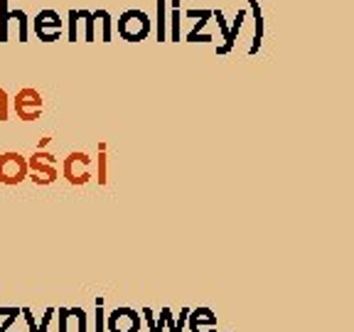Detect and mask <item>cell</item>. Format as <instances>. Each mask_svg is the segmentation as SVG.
I'll return each instance as SVG.
<instances>
[{
    "label": "cell",
    "instance_id": "cell-1",
    "mask_svg": "<svg viewBox=\"0 0 354 332\" xmlns=\"http://www.w3.org/2000/svg\"><path fill=\"white\" fill-rule=\"evenodd\" d=\"M118 37L126 39V42H143L150 33H153V20L145 10H138V8H131V10L121 12L116 22Z\"/></svg>",
    "mask_w": 354,
    "mask_h": 332
},
{
    "label": "cell",
    "instance_id": "cell-2",
    "mask_svg": "<svg viewBox=\"0 0 354 332\" xmlns=\"http://www.w3.org/2000/svg\"><path fill=\"white\" fill-rule=\"evenodd\" d=\"M12 104L10 109L15 111V116L20 118V121H37L39 116H42V94H39L37 89L28 86V89H20L15 96H12Z\"/></svg>",
    "mask_w": 354,
    "mask_h": 332
},
{
    "label": "cell",
    "instance_id": "cell-3",
    "mask_svg": "<svg viewBox=\"0 0 354 332\" xmlns=\"http://www.w3.org/2000/svg\"><path fill=\"white\" fill-rule=\"evenodd\" d=\"M28 158L17 150H6L0 153V183L12 187V185H20L25 177H28Z\"/></svg>",
    "mask_w": 354,
    "mask_h": 332
},
{
    "label": "cell",
    "instance_id": "cell-4",
    "mask_svg": "<svg viewBox=\"0 0 354 332\" xmlns=\"http://www.w3.org/2000/svg\"><path fill=\"white\" fill-rule=\"evenodd\" d=\"M32 30L37 35L39 42L50 44V42H57L62 37V30H64V20L59 17V12L52 10V8H44L35 15L32 20Z\"/></svg>",
    "mask_w": 354,
    "mask_h": 332
},
{
    "label": "cell",
    "instance_id": "cell-5",
    "mask_svg": "<svg viewBox=\"0 0 354 332\" xmlns=\"http://www.w3.org/2000/svg\"><path fill=\"white\" fill-rule=\"evenodd\" d=\"M88 165H91V158L86 153H82V150H74L62 163V175H64V180L69 185H86L91 180Z\"/></svg>",
    "mask_w": 354,
    "mask_h": 332
},
{
    "label": "cell",
    "instance_id": "cell-6",
    "mask_svg": "<svg viewBox=\"0 0 354 332\" xmlns=\"http://www.w3.org/2000/svg\"><path fill=\"white\" fill-rule=\"evenodd\" d=\"M106 332H140V315L133 308H113L106 315Z\"/></svg>",
    "mask_w": 354,
    "mask_h": 332
},
{
    "label": "cell",
    "instance_id": "cell-7",
    "mask_svg": "<svg viewBox=\"0 0 354 332\" xmlns=\"http://www.w3.org/2000/svg\"><path fill=\"white\" fill-rule=\"evenodd\" d=\"M28 170H30L28 177L35 185H52V183H57V177H59L57 165H52V163L44 160L37 150L28 158Z\"/></svg>",
    "mask_w": 354,
    "mask_h": 332
},
{
    "label": "cell",
    "instance_id": "cell-8",
    "mask_svg": "<svg viewBox=\"0 0 354 332\" xmlns=\"http://www.w3.org/2000/svg\"><path fill=\"white\" fill-rule=\"evenodd\" d=\"M187 322H189V332H216V315L212 308L189 310Z\"/></svg>",
    "mask_w": 354,
    "mask_h": 332
},
{
    "label": "cell",
    "instance_id": "cell-9",
    "mask_svg": "<svg viewBox=\"0 0 354 332\" xmlns=\"http://www.w3.org/2000/svg\"><path fill=\"white\" fill-rule=\"evenodd\" d=\"M249 15L254 17V37H251V47H249V57L259 55L261 44H263V35H266V22H263V10H261L259 0H249Z\"/></svg>",
    "mask_w": 354,
    "mask_h": 332
},
{
    "label": "cell",
    "instance_id": "cell-10",
    "mask_svg": "<svg viewBox=\"0 0 354 332\" xmlns=\"http://www.w3.org/2000/svg\"><path fill=\"white\" fill-rule=\"evenodd\" d=\"M246 17H249V8H243V10L236 12V17H234V22H232V28H229V37L224 39L219 47H216V55H229V52L234 50V44H236V37H239V33H241L243 20H246Z\"/></svg>",
    "mask_w": 354,
    "mask_h": 332
},
{
    "label": "cell",
    "instance_id": "cell-11",
    "mask_svg": "<svg viewBox=\"0 0 354 332\" xmlns=\"http://www.w3.org/2000/svg\"><path fill=\"white\" fill-rule=\"evenodd\" d=\"M180 17H183V10H180V0H167V42H180L183 39V33H180Z\"/></svg>",
    "mask_w": 354,
    "mask_h": 332
},
{
    "label": "cell",
    "instance_id": "cell-12",
    "mask_svg": "<svg viewBox=\"0 0 354 332\" xmlns=\"http://www.w3.org/2000/svg\"><path fill=\"white\" fill-rule=\"evenodd\" d=\"M91 12H94V25L101 30L99 39L109 44L111 39H113V17H111V12L104 10V8H101V10H91Z\"/></svg>",
    "mask_w": 354,
    "mask_h": 332
},
{
    "label": "cell",
    "instance_id": "cell-13",
    "mask_svg": "<svg viewBox=\"0 0 354 332\" xmlns=\"http://www.w3.org/2000/svg\"><path fill=\"white\" fill-rule=\"evenodd\" d=\"M10 22H15L17 28V39L20 42H28L30 39V17L25 10H10Z\"/></svg>",
    "mask_w": 354,
    "mask_h": 332
},
{
    "label": "cell",
    "instance_id": "cell-14",
    "mask_svg": "<svg viewBox=\"0 0 354 332\" xmlns=\"http://www.w3.org/2000/svg\"><path fill=\"white\" fill-rule=\"evenodd\" d=\"M79 28H82V10L72 8L66 12V39L69 42H79Z\"/></svg>",
    "mask_w": 354,
    "mask_h": 332
},
{
    "label": "cell",
    "instance_id": "cell-15",
    "mask_svg": "<svg viewBox=\"0 0 354 332\" xmlns=\"http://www.w3.org/2000/svg\"><path fill=\"white\" fill-rule=\"evenodd\" d=\"M0 42H10V6H8V0H0Z\"/></svg>",
    "mask_w": 354,
    "mask_h": 332
},
{
    "label": "cell",
    "instance_id": "cell-16",
    "mask_svg": "<svg viewBox=\"0 0 354 332\" xmlns=\"http://www.w3.org/2000/svg\"><path fill=\"white\" fill-rule=\"evenodd\" d=\"M207 22H209V20H207V17H202V20L194 22V28L189 30V35H187V37H185V42H214V37L205 33Z\"/></svg>",
    "mask_w": 354,
    "mask_h": 332
},
{
    "label": "cell",
    "instance_id": "cell-17",
    "mask_svg": "<svg viewBox=\"0 0 354 332\" xmlns=\"http://www.w3.org/2000/svg\"><path fill=\"white\" fill-rule=\"evenodd\" d=\"M158 42H167V0H158Z\"/></svg>",
    "mask_w": 354,
    "mask_h": 332
},
{
    "label": "cell",
    "instance_id": "cell-18",
    "mask_svg": "<svg viewBox=\"0 0 354 332\" xmlns=\"http://www.w3.org/2000/svg\"><path fill=\"white\" fill-rule=\"evenodd\" d=\"M82 25H84V42H96V25H94V12L82 8Z\"/></svg>",
    "mask_w": 354,
    "mask_h": 332
},
{
    "label": "cell",
    "instance_id": "cell-19",
    "mask_svg": "<svg viewBox=\"0 0 354 332\" xmlns=\"http://www.w3.org/2000/svg\"><path fill=\"white\" fill-rule=\"evenodd\" d=\"M94 332H106V310H104V295L96 298V313H94Z\"/></svg>",
    "mask_w": 354,
    "mask_h": 332
},
{
    "label": "cell",
    "instance_id": "cell-20",
    "mask_svg": "<svg viewBox=\"0 0 354 332\" xmlns=\"http://www.w3.org/2000/svg\"><path fill=\"white\" fill-rule=\"evenodd\" d=\"M96 180H99L101 187L109 183V155H106V150H99V175H96Z\"/></svg>",
    "mask_w": 354,
    "mask_h": 332
},
{
    "label": "cell",
    "instance_id": "cell-21",
    "mask_svg": "<svg viewBox=\"0 0 354 332\" xmlns=\"http://www.w3.org/2000/svg\"><path fill=\"white\" fill-rule=\"evenodd\" d=\"M8 118H10V96L6 89H0V121H8Z\"/></svg>",
    "mask_w": 354,
    "mask_h": 332
},
{
    "label": "cell",
    "instance_id": "cell-22",
    "mask_svg": "<svg viewBox=\"0 0 354 332\" xmlns=\"http://www.w3.org/2000/svg\"><path fill=\"white\" fill-rule=\"evenodd\" d=\"M69 315L77 320V332H86V313L82 308H69Z\"/></svg>",
    "mask_w": 354,
    "mask_h": 332
},
{
    "label": "cell",
    "instance_id": "cell-23",
    "mask_svg": "<svg viewBox=\"0 0 354 332\" xmlns=\"http://www.w3.org/2000/svg\"><path fill=\"white\" fill-rule=\"evenodd\" d=\"M55 313H57L55 308H47V310H44L42 322H39V325H37V332H47V330H50V325H52V317H55Z\"/></svg>",
    "mask_w": 354,
    "mask_h": 332
},
{
    "label": "cell",
    "instance_id": "cell-24",
    "mask_svg": "<svg viewBox=\"0 0 354 332\" xmlns=\"http://www.w3.org/2000/svg\"><path fill=\"white\" fill-rule=\"evenodd\" d=\"M170 313H172L170 308H162V310H160V315H158V320H155V325L150 327V332H162V327H165L167 315H170Z\"/></svg>",
    "mask_w": 354,
    "mask_h": 332
},
{
    "label": "cell",
    "instance_id": "cell-25",
    "mask_svg": "<svg viewBox=\"0 0 354 332\" xmlns=\"http://www.w3.org/2000/svg\"><path fill=\"white\" fill-rule=\"evenodd\" d=\"M187 315H189V308H183V310H180V315H177V320H175V325H172V330H170V332H183L185 322H187Z\"/></svg>",
    "mask_w": 354,
    "mask_h": 332
},
{
    "label": "cell",
    "instance_id": "cell-26",
    "mask_svg": "<svg viewBox=\"0 0 354 332\" xmlns=\"http://www.w3.org/2000/svg\"><path fill=\"white\" fill-rule=\"evenodd\" d=\"M22 317H25V322H28L30 332H37V322H35V315L30 308H22Z\"/></svg>",
    "mask_w": 354,
    "mask_h": 332
},
{
    "label": "cell",
    "instance_id": "cell-27",
    "mask_svg": "<svg viewBox=\"0 0 354 332\" xmlns=\"http://www.w3.org/2000/svg\"><path fill=\"white\" fill-rule=\"evenodd\" d=\"M185 17H189V20H202V17L212 20V10H187L185 12Z\"/></svg>",
    "mask_w": 354,
    "mask_h": 332
},
{
    "label": "cell",
    "instance_id": "cell-28",
    "mask_svg": "<svg viewBox=\"0 0 354 332\" xmlns=\"http://www.w3.org/2000/svg\"><path fill=\"white\" fill-rule=\"evenodd\" d=\"M55 315H59V332H66V322H69V308H59V313H55Z\"/></svg>",
    "mask_w": 354,
    "mask_h": 332
},
{
    "label": "cell",
    "instance_id": "cell-29",
    "mask_svg": "<svg viewBox=\"0 0 354 332\" xmlns=\"http://www.w3.org/2000/svg\"><path fill=\"white\" fill-rule=\"evenodd\" d=\"M50 143H52V138H50V136H44V138L37 143V150H44V148H47V145H50Z\"/></svg>",
    "mask_w": 354,
    "mask_h": 332
},
{
    "label": "cell",
    "instance_id": "cell-30",
    "mask_svg": "<svg viewBox=\"0 0 354 332\" xmlns=\"http://www.w3.org/2000/svg\"><path fill=\"white\" fill-rule=\"evenodd\" d=\"M6 332H12V330H6Z\"/></svg>",
    "mask_w": 354,
    "mask_h": 332
}]
</instances>
